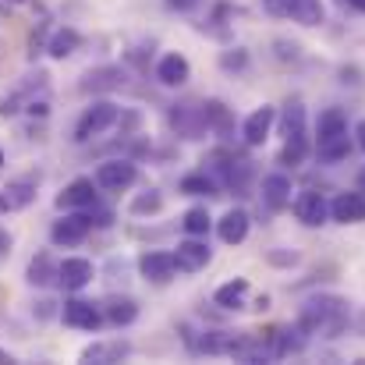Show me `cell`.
I'll use <instances>...</instances> for the list:
<instances>
[{
    "mask_svg": "<svg viewBox=\"0 0 365 365\" xmlns=\"http://www.w3.org/2000/svg\"><path fill=\"white\" fill-rule=\"evenodd\" d=\"M298 327L305 334H323V337H337L348 327V302L337 294H316L302 305L298 312Z\"/></svg>",
    "mask_w": 365,
    "mask_h": 365,
    "instance_id": "cell-1",
    "label": "cell"
},
{
    "mask_svg": "<svg viewBox=\"0 0 365 365\" xmlns=\"http://www.w3.org/2000/svg\"><path fill=\"white\" fill-rule=\"evenodd\" d=\"M206 163H210L206 174H210L220 188H227V192H235V195H248V185H252V178H255V167H252V160H248L245 153L213 149V153L206 156Z\"/></svg>",
    "mask_w": 365,
    "mask_h": 365,
    "instance_id": "cell-2",
    "label": "cell"
},
{
    "mask_svg": "<svg viewBox=\"0 0 365 365\" xmlns=\"http://www.w3.org/2000/svg\"><path fill=\"white\" fill-rule=\"evenodd\" d=\"M39 181H43L39 170H29V174L11 178V181L0 188V213L7 217V213H21V210H29V206L36 202V195H39Z\"/></svg>",
    "mask_w": 365,
    "mask_h": 365,
    "instance_id": "cell-3",
    "label": "cell"
},
{
    "mask_svg": "<svg viewBox=\"0 0 365 365\" xmlns=\"http://www.w3.org/2000/svg\"><path fill=\"white\" fill-rule=\"evenodd\" d=\"M118 121H121V107L114 100H96L93 107H86V114L75 124V142H89V138L110 131Z\"/></svg>",
    "mask_w": 365,
    "mask_h": 365,
    "instance_id": "cell-4",
    "label": "cell"
},
{
    "mask_svg": "<svg viewBox=\"0 0 365 365\" xmlns=\"http://www.w3.org/2000/svg\"><path fill=\"white\" fill-rule=\"evenodd\" d=\"M170 128L174 135L195 142L210 131V121H206V103H195V100H185V103H174L170 107Z\"/></svg>",
    "mask_w": 365,
    "mask_h": 365,
    "instance_id": "cell-5",
    "label": "cell"
},
{
    "mask_svg": "<svg viewBox=\"0 0 365 365\" xmlns=\"http://www.w3.org/2000/svg\"><path fill=\"white\" fill-rule=\"evenodd\" d=\"M89 231H93V217H89V213H82V210H71V213H64L61 220H53L50 238H53V245L71 248V245L86 242V238H89Z\"/></svg>",
    "mask_w": 365,
    "mask_h": 365,
    "instance_id": "cell-6",
    "label": "cell"
},
{
    "mask_svg": "<svg viewBox=\"0 0 365 365\" xmlns=\"http://www.w3.org/2000/svg\"><path fill=\"white\" fill-rule=\"evenodd\" d=\"M291 210H294L298 224H305V227H323V224L330 220V202H327L323 192H316V188L298 192L294 202H291Z\"/></svg>",
    "mask_w": 365,
    "mask_h": 365,
    "instance_id": "cell-7",
    "label": "cell"
},
{
    "mask_svg": "<svg viewBox=\"0 0 365 365\" xmlns=\"http://www.w3.org/2000/svg\"><path fill=\"white\" fill-rule=\"evenodd\" d=\"M135 181H138L135 160H107V163H100V170H96V185H100L103 192H128Z\"/></svg>",
    "mask_w": 365,
    "mask_h": 365,
    "instance_id": "cell-8",
    "label": "cell"
},
{
    "mask_svg": "<svg viewBox=\"0 0 365 365\" xmlns=\"http://www.w3.org/2000/svg\"><path fill=\"white\" fill-rule=\"evenodd\" d=\"M138 273L149 280V284H170L181 269H178V259L174 252H142L138 255Z\"/></svg>",
    "mask_w": 365,
    "mask_h": 365,
    "instance_id": "cell-9",
    "label": "cell"
},
{
    "mask_svg": "<svg viewBox=\"0 0 365 365\" xmlns=\"http://www.w3.org/2000/svg\"><path fill=\"white\" fill-rule=\"evenodd\" d=\"M61 319L64 327H75V330H100L107 319H103V309L86 302V298H71L61 305Z\"/></svg>",
    "mask_w": 365,
    "mask_h": 365,
    "instance_id": "cell-10",
    "label": "cell"
},
{
    "mask_svg": "<svg viewBox=\"0 0 365 365\" xmlns=\"http://www.w3.org/2000/svg\"><path fill=\"white\" fill-rule=\"evenodd\" d=\"M280 131H284V142H302V145H312L309 142V118H305V103L302 96H291L284 103V114H280Z\"/></svg>",
    "mask_w": 365,
    "mask_h": 365,
    "instance_id": "cell-11",
    "label": "cell"
},
{
    "mask_svg": "<svg viewBox=\"0 0 365 365\" xmlns=\"http://www.w3.org/2000/svg\"><path fill=\"white\" fill-rule=\"evenodd\" d=\"M96 188H100V185H93L89 178H75V181L57 195V210H64V213H71V210H93V206L100 202Z\"/></svg>",
    "mask_w": 365,
    "mask_h": 365,
    "instance_id": "cell-12",
    "label": "cell"
},
{
    "mask_svg": "<svg viewBox=\"0 0 365 365\" xmlns=\"http://www.w3.org/2000/svg\"><path fill=\"white\" fill-rule=\"evenodd\" d=\"M291 192H294V185H291V178L287 174H266L262 178V206L269 210V213H280V210H287L294 199H291Z\"/></svg>",
    "mask_w": 365,
    "mask_h": 365,
    "instance_id": "cell-13",
    "label": "cell"
},
{
    "mask_svg": "<svg viewBox=\"0 0 365 365\" xmlns=\"http://www.w3.org/2000/svg\"><path fill=\"white\" fill-rule=\"evenodd\" d=\"M192 78V64L185 53H163L160 64H156V82L167 86V89H178Z\"/></svg>",
    "mask_w": 365,
    "mask_h": 365,
    "instance_id": "cell-14",
    "label": "cell"
},
{
    "mask_svg": "<svg viewBox=\"0 0 365 365\" xmlns=\"http://www.w3.org/2000/svg\"><path fill=\"white\" fill-rule=\"evenodd\" d=\"M93 262L89 259H82V255H75V259H64L61 262V269H57V284L64 287V291H82V287H89L93 284Z\"/></svg>",
    "mask_w": 365,
    "mask_h": 365,
    "instance_id": "cell-15",
    "label": "cell"
},
{
    "mask_svg": "<svg viewBox=\"0 0 365 365\" xmlns=\"http://www.w3.org/2000/svg\"><path fill=\"white\" fill-rule=\"evenodd\" d=\"M174 259H178V269H181V273H199V269H206V266H210L213 252H210V245H206V242H199V238L192 235L188 242H181V245H178Z\"/></svg>",
    "mask_w": 365,
    "mask_h": 365,
    "instance_id": "cell-16",
    "label": "cell"
},
{
    "mask_svg": "<svg viewBox=\"0 0 365 365\" xmlns=\"http://www.w3.org/2000/svg\"><path fill=\"white\" fill-rule=\"evenodd\" d=\"M330 220L334 224H362L365 220V195L362 192H341L334 202H330Z\"/></svg>",
    "mask_w": 365,
    "mask_h": 365,
    "instance_id": "cell-17",
    "label": "cell"
},
{
    "mask_svg": "<svg viewBox=\"0 0 365 365\" xmlns=\"http://www.w3.org/2000/svg\"><path fill=\"white\" fill-rule=\"evenodd\" d=\"M124 86V71L118 64H103V68H93L86 71V78L78 82L82 93H114Z\"/></svg>",
    "mask_w": 365,
    "mask_h": 365,
    "instance_id": "cell-18",
    "label": "cell"
},
{
    "mask_svg": "<svg viewBox=\"0 0 365 365\" xmlns=\"http://www.w3.org/2000/svg\"><path fill=\"white\" fill-rule=\"evenodd\" d=\"M277 121V110L273 107H259V110H252L242 124V138L245 145H262L266 138H269V128Z\"/></svg>",
    "mask_w": 365,
    "mask_h": 365,
    "instance_id": "cell-19",
    "label": "cell"
},
{
    "mask_svg": "<svg viewBox=\"0 0 365 365\" xmlns=\"http://www.w3.org/2000/svg\"><path fill=\"white\" fill-rule=\"evenodd\" d=\"M131 355V344L128 341H96L82 351V362H96V365H114V362H124Z\"/></svg>",
    "mask_w": 365,
    "mask_h": 365,
    "instance_id": "cell-20",
    "label": "cell"
},
{
    "mask_svg": "<svg viewBox=\"0 0 365 365\" xmlns=\"http://www.w3.org/2000/svg\"><path fill=\"white\" fill-rule=\"evenodd\" d=\"M248 227H252V220H248L245 210H227V213L217 220V235H220L224 245H242L245 238H248Z\"/></svg>",
    "mask_w": 365,
    "mask_h": 365,
    "instance_id": "cell-21",
    "label": "cell"
},
{
    "mask_svg": "<svg viewBox=\"0 0 365 365\" xmlns=\"http://www.w3.org/2000/svg\"><path fill=\"white\" fill-rule=\"evenodd\" d=\"M103 319L110 323V327H131L135 319H138V305H135V298H107L103 302Z\"/></svg>",
    "mask_w": 365,
    "mask_h": 365,
    "instance_id": "cell-22",
    "label": "cell"
},
{
    "mask_svg": "<svg viewBox=\"0 0 365 365\" xmlns=\"http://www.w3.org/2000/svg\"><path fill=\"white\" fill-rule=\"evenodd\" d=\"M316 156H319L323 163H341V160H348V156H351V135L341 131V135L319 138V142H316Z\"/></svg>",
    "mask_w": 365,
    "mask_h": 365,
    "instance_id": "cell-23",
    "label": "cell"
},
{
    "mask_svg": "<svg viewBox=\"0 0 365 365\" xmlns=\"http://www.w3.org/2000/svg\"><path fill=\"white\" fill-rule=\"evenodd\" d=\"M57 269H61V262H53L50 252H39V255H32L25 277H29L32 287H46V284H57Z\"/></svg>",
    "mask_w": 365,
    "mask_h": 365,
    "instance_id": "cell-24",
    "label": "cell"
},
{
    "mask_svg": "<svg viewBox=\"0 0 365 365\" xmlns=\"http://www.w3.org/2000/svg\"><path fill=\"white\" fill-rule=\"evenodd\" d=\"M245 298H248V280H245V277H235V280L220 284L217 294H213V302H217L220 309H227V312L245 309Z\"/></svg>",
    "mask_w": 365,
    "mask_h": 365,
    "instance_id": "cell-25",
    "label": "cell"
},
{
    "mask_svg": "<svg viewBox=\"0 0 365 365\" xmlns=\"http://www.w3.org/2000/svg\"><path fill=\"white\" fill-rule=\"evenodd\" d=\"M206 121H210V131L220 135V138H231L235 131V114L224 100H206Z\"/></svg>",
    "mask_w": 365,
    "mask_h": 365,
    "instance_id": "cell-26",
    "label": "cell"
},
{
    "mask_svg": "<svg viewBox=\"0 0 365 365\" xmlns=\"http://www.w3.org/2000/svg\"><path fill=\"white\" fill-rule=\"evenodd\" d=\"M305 341H309V334L302 327H294V330H273V359L305 351Z\"/></svg>",
    "mask_w": 365,
    "mask_h": 365,
    "instance_id": "cell-27",
    "label": "cell"
},
{
    "mask_svg": "<svg viewBox=\"0 0 365 365\" xmlns=\"http://www.w3.org/2000/svg\"><path fill=\"white\" fill-rule=\"evenodd\" d=\"M78 43H82V36H78L75 29H57V32L50 36V43H46V53H50L53 61H64V57H71V53L78 50Z\"/></svg>",
    "mask_w": 365,
    "mask_h": 365,
    "instance_id": "cell-28",
    "label": "cell"
},
{
    "mask_svg": "<svg viewBox=\"0 0 365 365\" xmlns=\"http://www.w3.org/2000/svg\"><path fill=\"white\" fill-rule=\"evenodd\" d=\"M341 131H348V114L341 107H327L319 114V121H316V142L330 138V135H341Z\"/></svg>",
    "mask_w": 365,
    "mask_h": 365,
    "instance_id": "cell-29",
    "label": "cell"
},
{
    "mask_svg": "<svg viewBox=\"0 0 365 365\" xmlns=\"http://www.w3.org/2000/svg\"><path fill=\"white\" fill-rule=\"evenodd\" d=\"M178 188H181L185 195H220V192H217L220 185H217L206 170H199V174H185Z\"/></svg>",
    "mask_w": 365,
    "mask_h": 365,
    "instance_id": "cell-30",
    "label": "cell"
},
{
    "mask_svg": "<svg viewBox=\"0 0 365 365\" xmlns=\"http://www.w3.org/2000/svg\"><path fill=\"white\" fill-rule=\"evenodd\" d=\"M291 18H294L298 25L312 29V25H323L327 11H323V4H319V0H294V11H291Z\"/></svg>",
    "mask_w": 365,
    "mask_h": 365,
    "instance_id": "cell-31",
    "label": "cell"
},
{
    "mask_svg": "<svg viewBox=\"0 0 365 365\" xmlns=\"http://www.w3.org/2000/svg\"><path fill=\"white\" fill-rule=\"evenodd\" d=\"M160 210H163V195L156 188H149V192L131 199V217H156Z\"/></svg>",
    "mask_w": 365,
    "mask_h": 365,
    "instance_id": "cell-32",
    "label": "cell"
},
{
    "mask_svg": "<svg viewBox=\"0 0 365 365\" xmlns=\"http://www.w3.org/2000/svg\"><path fill=\"white\" fill-rule=\"evenodd\" d=\"M181 227L188 231V235H206L210 227H213V217H210V210L206 206H192L188 213H185V220H181Z\"/></svg>",
    "mask_w": 365,
    "mask_h": 365,
    "instance_id": "cell-33",
    "label": "cell"
},
{
    "mask_svg": "<svg viewBox=\"0 0 365 365\" xmlns=\"http://www.w3.org/2000/svg\"><path fill=\"white\" fill-rule=\"evenodd\" d=\"M309 153H312V145H302V142H284V149H280V167H302V163L309 160Z\"/></svg>",
    "mask_w": 365,
    "mask_h": 365,
    "instance_id": "cell-34",
    "label": "cell"
},
{
    "mask_svg": "<svg viewBox=\"0 0 365 365\" xmlns=\"http://www.w3.org/2000/svg\"><path fill=\"white\" fill-rule=\"evenodd\" d=\"M220 68H224V71H245V68H248V50H242V46L224 50V53H220Z\"/></svg>",
    "mask_w": 365,
    "mask_h": 365,
    "instance_id": "cell-35",
    "label": "cell"
},
{
    "mask_svg": "<svg viewBox=\"0 0 365 365\" xmlns=\"http://www.w3.org/2000/svg\"><path fill=\"white\" fill-rule=\"evenodd\" d=\"M273 57H277V61H284V64H287V61L294 64V61L302 57V46H298V43H291V39H273Z\"/></svg>",
    "mask_w": 365,
    "mask_h": 365,
    "instance_id": "cell-36",
    "label": "cell"
},
{
    "mask_svg": "<svg viewBox=\"0 0 365 365\" xmlns=\"http://www.w3.org/2000/svg\"><path fill=\"white\" fill-rule=\"evenodd\" d=\"M298 259H302V255H298V252H287V248H269V252H266V262H269V266H298Z\"/></svg>",
    "mask_w": 365,
    "mask_h": 365,
    "instance_id": "cell-37",
    "label": "cell"
},
{
    "mask_svg": "<svg viewBox=\"0 0 365 365\" xmlns=\"http://www.w3.org/2000/svg\"><path fill=\"white\" fill-rule=\"evenodd\" d=\"M262 11H266L269 18H291L294 0H262Z\"/></svg>",
    "mask_w": 365,
    "mask_h": 365,
    "instance_id": "cell-38",
    "label": "cell"
},
{
    "mask_svg": "<svg viewBox=\"0 0 365 365\" xmlns=\"http://www.w3.org/2000/svg\"><path fill=\"white\" fill-rule=\"evenodd\" d=\"M89 217H93V224H96V227H107V224H110V220H114V217H110V213H107V210H96V206H93V210H89Z\"/></svg>",
    "mask_w": 365,
    "mask_h": 365,
    "instance_id": "cell-39",
    "label": "cell"
},
{
    "mask_svg": "<svg viewBox=\"0 0 365 365\" xmlns=\"http://www.w3.org/2000/svg\"><path fill=\"white\" fill-rule=\"evenodd\" d=\"M11 245H14V238H11V231H4V227H0V259H4V255L11 252Z\"/></svg>",
    "mask_w": 365,
    "mask_h": 365,
    "instance_id": "cell-40",
    "label": "cell"
},
{
    "mask_svg": "<svg viewBox=\"0 0 365 365\" xmlns=\"http://www.w3.org/2000/svg\"><path fill=\"white\" fill-rule=\"evenodd\" d=\"M174 11H192V7H199V0H167Z\"/></svg>",
    "mask_w": 365,
    "mask_h": 365,
    "instance_id": "cell-41",
    "label": "cell"
},
{
    "mask_svg": "<svg viewBox=\"0 0 365 365\" xmlns=\"http://www.w3.org/2000/svg\"><path fill=\"white\" fill-rule=\"evenodd\" d=\"M355 142H359V149L365 153V118L359 124H355Z\"/></svg>",
    "mask_w": 365,
    "mask_h": 365,
    "instance_id": "cell-42",
    "label": "cell"
},
{
    "mask_svg": "<svg viewBox=\"0 0 365 365\" xmlns=\"http://www.w3.org/2000/svg\"><path fill=\"white\" fill-rule=\"evenodd\" d=\"M344 4H348V7H355V11H362V14H365V0H344Z\"/></svg>",
    "mask_w": 365,
    "mask_h": 365,
    "instance_id": "cell-43",
    "label": "cell"
},
{
    "mask_svg": "<svg viewBox=\"0 0 365 365\" xmlns=\"http://www.w3.org/2000/svg\"><path fill=\"white\" fill-rule=\"evenodd\" d=\"M7 362H14V359H11V355H7V351L0 348V365H7Z\"/></svg>",
    "mask_w": 365,
    "mask_h": 365,
    "instance_id": "cell-44",
    "label": "cell"
},
{
    "mask_svg": "<svg viewBox=\"0 0 365 365\" xmlns=\"http://www.w3.org/2000/svg\"><path fill=\"white\" fill-rule=\"evenodd\" d=\"M359 188H362V192H365V170H362V174H359Z\"/></svg>",
    "mask_w": 365,
    "mask_h": 365,
    "instance_id": "cell-45",
    "label": "cell"
},
{
    "mask_svg": "<svg viewBox=\"0 0 365 365\" xmlns=\"http://www.w3.org/2000/svg\"><path fill=\"white\" fill-rule=\"evenodd\" d=\"M0 163H4V153H0Z\"/></svg>",
    "mask_w": 365,
    "mask_h": 365,
    "instance_id": "cell-46",
    "label": "cell"
}]
</instances>
